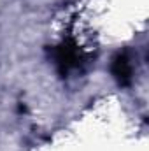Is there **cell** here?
Here are the masks:
<instances>
[{"label": "cell", "instance_id": "1", "mask_svg": "<svg viewBox=\"0 0 149 151\" xmlns=\"http://www.w3.org/2000/svg\"><path fill=\"white\" fill-rule=\"evenodd\" d=\"M132 72H133V69H132V63H130V56L126 53H119L112 60V74H114V77L117 79L119 84L126 86L132 81Z\"/></svg>", "mask_w": 149, "mask_h": 151}, {"label": "cell", "instance_id": "2", "mask_svg": "<svg viewBox=\"0 0 149 151\" xmlns=\"http://www.w3.org/2000/svg\"><path fill=\"white\" fill-rule=\"evenodd\" d=\"M56 63L62 69V72H67L69 69L77 67L79 63V53L75 47H70L69 44H62L56 49Z\"/></svg>", "mask_w": 149, "mask_h": 151}]
</instances>
